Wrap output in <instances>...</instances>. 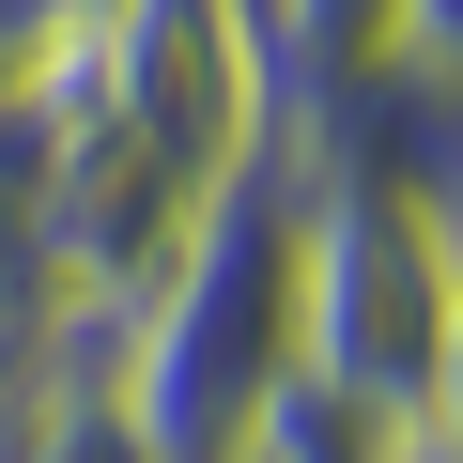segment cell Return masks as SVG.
Listing matches in <instances>:
<instances>
[{
	"instance_id": "obj_9",
	"label": "cell",
	"mask_w": 463,
	"mask_h": 463,
	"mask_svg": "<svg viewBox=\"0 0 463 463\" xmlns=\"http://www.w3.org/2000/svg\"><path fill=\"white\" fill-rule=\"evenodd\" d=\"M402 62H432V78H463V0H402Z\"/></svg>"
},
{
	"instance_id": "obj_4",
	"label": "cell",
	"mask_w": 463,
	"mask_h": 463,
	"mask_svg": "<svg viewBox=\"0 0 463 463\" xmlns=\"http://www.w3.org/2000/svg\"><path fill=\"white\" fill-rule=\"evenodd\" d=\"M248 47H263V93L294 124V109L355 93L371 62H402V0H248Z\"/></svg>"
},
{
	"instance_id": "obj_1",
	"label": "cell",
	"mask_w": 463,
	"mask_h": 463,
	"mask_svg": "<svg viewBox=\"0 0 463 463\" xmlns=\"http://www.w3.org/2000/svg\"><path fill=\"white\" fill-rule=\"evenodd\" d=\"M279 139L263 47L232 0H124L47 78V185L16 216V371H109L155 263Z\"/></svg>"
},
{
	"instance_id": "obj_5",
	"label": "cell",
	"mask_w": 463,
	"mask_h": 463,
	"mask_svg": "<svg viewBox=\"0 0 463 463\" xmlns=\"http://www.w3.org/2000/svg\"><path fill=\"white\" fill-rule=\"evenodd\" d=\"M0 463H155L109 402V371H16L0 386Z\"/></svg>"
},
{
	"instance_id": "obj_3",
	"label": "cell",
	"mask_w": 463,
	"mask_h": 463,
	"mask_svg": "<svg viewBox=\"0 0 463 463\" xmlns=\"http://www.w3.org/2000/svg\"><path fill=\"white\" fill-rule=\"evenodd\" d=\"M294 139V124H279ZM432 325H448V232L294 139V386L417 432L432 402Z\"/></svg>"
},
{
	"instance_id": "obj_7",
	"label": "cell",
	"mask_w": 463,
	"mask_h": 463,
	"mask_svg": "<svg viewBox=\"0 0 463 463\" xmlns=\"http://www.w3.org/2000/svg\"><path fill=\"white\" fill-rule=\"evenodd\" d=\"M109 16H124V0H0V93H47Z\"/></svg>"
},
{
	"instance_id": "obj_2",
	"label": "cell",
	"mask_w": 463,
	"mask_h": 463,
	"mask_svg": "<svg viewBox=\"0 0 463 463\" xmlns=\"http://www.w3.org/2000/svg\"><path fill=\"white\" fill-rule=\"evenodd\" d=\"M294 386V139H263L216 185V216L155 263V294L109 340V402L155 463H232Z\"/></svg>"
},
{
	"instance_id": "obj_8",
	"label": "cell",
	"mask_w": 463,
	"mask_h": 463,
	"mask_svg": "<svg viewBox=\"0 0 463 463\" xmlns=\"http://www.w3.org/2000/svg\"><path fill=\"white\" fill-rule=\"evenodd\" d=\"M417 448H463V248H448V325H432V402H417Z\"/></svg>"
},
{
	"instance_id": "obj_6",
	"label": "cell",
	"mask_w": 463,
	"mask_h": 463,
	"mask_svg": "<svg viewBox=\"0 0 463 463\" xmlns=\"http://www.w3.org/2000/svg\"><path fill=\"white\" fill-rule=\"evenodd\" d=\"M417 432H386V417H355V402H325V386H279L263 402V432L232 448V463H402Z\"/></svg>"
},
{
	"instance_id": "obj_10",
	"label": "cell",
	"mask_w": 463,
	"mask_h": 463,
	"mask_svg": "<svg viewBox=\"0 0 463 463\" xmlns=\"http://www.w3.org/2000/svg\"><path fill=\"white\" fill-rule=\"evenodd\" d=\"M232 16H248V0H232Z\"/></svg>"
},
{
	"instance_id": "obj_11",
	"label": "cell",
	"mask_w": 463,
	"mask_h": 463,
	"mask_svg": "<svg viewBox=\"0 0 463 463\" xmlns=\"http://www.w3.org/2000/svg\"><path fill=\"white\" fill-rule=\"evenodd\" d=\"M0 371H16V355H0Z\"/></svg>"
}]
</instances>
